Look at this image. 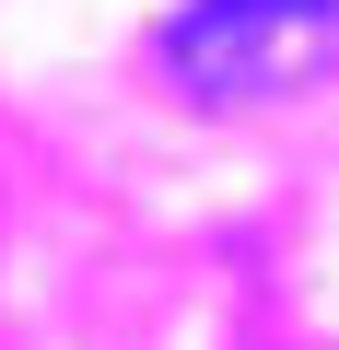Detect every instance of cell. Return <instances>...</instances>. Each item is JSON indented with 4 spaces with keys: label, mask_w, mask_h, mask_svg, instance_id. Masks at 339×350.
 <instances>
[{
    "label": "cell",
    "mask_w": 339,
    "mask_h": 350,
    "mask_svg": "<svg viewBox=\"0 0 339 350\" xmlns=\"http://www.w3.org/2000/svg\"><path fill=\"white\" fill-rule=\"evenodd\" d=\"M327 59H339V0H199L164 24V70L211 105L304 94Z\"/></svg>",
    "instance_id": "obj_1"
}]
</instances>
